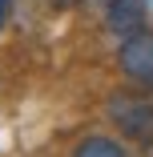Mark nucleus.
<instances>
[{"label": "nucleus", "mask_w": 153, "mask_h": 157, "mask_svg": "<svg viewBox=\"0 0 153 157\" xmlns=\"http://www.w3.org/2000/svg\"><path fill=\"white\" fill-rule=\"evenodd\" d=\"M73 157H129V153L121 149V141H113V137H85L73 149Z\"/></svg>", "instance_id": "nucleus-4"}, {"label": "nucleus", "mask_w": 153, "mask_h": 157, "mask_svg": "<svg viewBox=\"0 0 153 157\" xmlns=\"http://www.w3.org/2000/svg\"><path fill=\"white\" fill-rule=\"evenodd\" d=\"M117 65L121 73L129 77L133 89L141 93H153V28H133V33L121 36V48H117Z\"/></svg>", "instance_id": "nucleus-1"}, {"label": "nucleus", "mask_w": 153, "mask_h": 157, "mask_svg": "<svg viewBox=\"0 0 153 157\" xmlns=\"http://www.w3.org/2000/svg\"><path fill=\"white\" fill-rule=\"evenodd\" d=\"M145 12H149V0H113L105 8V24L117 36H125V33H133V28L145 24Z\"/></svg>", "instance_id": "nucleus-3"}, {"label": "nucleus", "mask_w": 153, "mask_h": 157, "mask_svg": "<svg viewBox=\"0 0 153 157\" xmlns=\"http://www.w3.org/2000/svg\"><path fill=\"white\" fill-rule=\"evenodd\" d=\"M93 4H97V8H101V12H105V8H109V4H113V0H93Z\"/></svg>", "instance_id": "nucleus-6"}, {"label": "nucleus", "mask_w": 153, "mask_h": 157, "mask_svg": "<svg viewBox=\"0 0 153 157\" xmlns=\"http://www.w3.org/2000/svg\"><path fill=\"white\" fill-rule=\"evenodd\" d=\"M109 121L129 141L153 145V101L137 97V93H113L109 97Z\"/></svg>", "instance_id": "nucleus-2"}, {"label": "nucleus", "mask_w": 153, "mask_h": 157, "mask_svg": "<svg viewBox=\"0 0 153 157\" xmlns=\"http://www.w3.org/2000/svg\"><path fill=\"white\" fill-rule=\"evenodd\" d=\"M8 12H12V0H0V28L8 24Z\"/></svg>", "instance_id": "nucleus-5"}]
</instances>
